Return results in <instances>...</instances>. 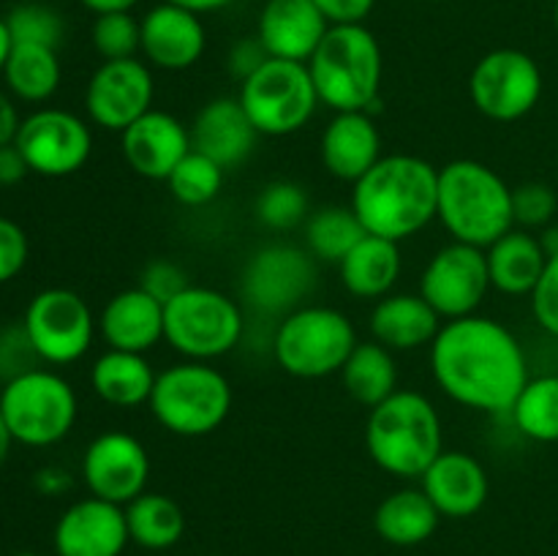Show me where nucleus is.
Wrapping results in <instances>:
<instances>
[{"mask_svg": "<svg viewBox=\"0 0 558 556\" xmlns=\"http://www.w3.org/2000/svg\"><path fill=\"white\" fill-rule=\"evenodd\" d=\"M153 98L156 80L150 63L140 58L104 60L87 82L85 109L98 129L123 134L134 120L150 112Z\"/></svg>", "mask_w": 558, "mask_h": 556, "instance_id": "dca6fc26", "label": "nucleus"}, {"mask_svg": "<svg viewBox=\"0 0 558 556\" xmlns=\"http://www.w3.org/2000/svg\"><path fill=\"white\" fill-rule=\"evenodd\" d=\"M316 287V259L308 249L270 243L256 251L243 270V300L265 316H287L305 305Z\"/></svg>", "mask_w": 558, "mask_h": 556, "instance_id": "ddd939ff", "label": "nucleus"}, {"mask_svg": "<svg viewBox=\"0 0 558 556\" xmlns=\"http://www.w3.org/2000/svg\"><path fill=\"white\" fill-rule=\"evenodd\" d=\"M150 456L129 431H104L82 456V480L90 496L125 507L147 491Z\"/></svg>", "mask_w": 558, "mask_h": 556, "instance_id": "f3484780", "label": "nucleus"}, {"mask_svg": "<svg viewBox=\"0 0 558 556\" xmlns=\"http://www.w3.org/2000/svg\"><path fill=\"white\" fill-rule=\"evenodd\" d=\"M120 150L140 178L167 180L194 145L183 120L163 109H150L120 134Z\"/></svg>", "mask_w": 558, "mask_h": 556, "instance_id": "6ab92c4d", "label": "nucleus"}, {"mask_svg": "<svg viewBox=\"0 0 558 556\" xmlns=\"http://www.w3.org/2000/svg\"><path fill=\"white\" fill-rule=\"evenodd\" d=\"M259 131L245 114L240 98L221 96L207 101L191 123V145L223 169L240 167L254 153Z\"/></svg>", "mask_w": 558, "mask_h": 556, "instance_id": "5701e85b", "label": "nucleus"}, {"mask_svg": "<svg viewBox=\"0 0 558 556\" xmlns=\"http://www.w3.org/2000/svg\"><path fill=\"white\" fill-rule=\"evenodd\" d=\"M341 379L354 401L374 409L398 390L396 358L379 341H360L343 363Z\"/></svg>", "mask_w": 558, "mask_h": 556, "instance_id": "2f4dec72", "label": "nucleus"}, {"mask_svg": "<svg viewBox=\"0 0 558 556\" xmlns=\"http://www.w3.org/2000/svg\"><path fill=\"white\" fill-rule=\"evenodd\" d=\"M93 14H109V11H131L140 0H80Z\"/></svg>", "mask_w": 558, "mask_h": 556, "instance_id": "8fccbe9b", "label": "nucleus"}, {"mask_svg": "<svg viewBox=\"0 0 558 556\" xmlns=\"http://www.w3.org/2000/svg\"><path fill=\"white\" fill-rule=\"evenodd\" d=\"M512 218L518 229H545L558 218V194L548 183L529 180L512 189Z\"/></svg>", "mask_w": 558, "mask_h": 556, "instance_id": "ea45409f", "label": "nucleus"}, {"mask_svg": "<svg viewBox=\"0 0 558 556\" xmlns=\"http://www.w3.org/2000/svg\"><path fill=\"white\" fill-rule=\"evenodd\" d=\"M267 60H270V55H267L265 44L259 41V36H248V38H240V41H234L232 47H229L227 69L234 80L245 82L254 71H259Z\"/></svg>", "mask_w": 558, "mask_h": 556, "instance_id": "c03bdc74", "label": "nucleus"}, {"mask_svg": "<svg viewBox=\"0 0 558 556\" xmlns=\"http://www.w3.org/2000/svg\"><path fill=\"white\" fill-rule=\"evenodd\" d=\"M554 22H556V31H558V0H554Z\"/></svg>", "mask_w": 558, "mask_h": 556, "instance_id": "6e6d98bb", "label": "nucleus"}, {"mask_svg": "<svg viewBox=\"0 0 558 556\" xmlns=\"http://www.w3.org/2000/svg\"><path fill=\"white\" fill-rule=\"evenodd\" d=\"M436 218L458 243L488 249L515 227L512 189L488 164L458 158L439 169Z\"/></svg>", "mask_w": 558, "mask_h": 556, "instance_id": "7ed1b4c3", "label": "nucleus"}, {"mask_svg": "<svg viewBox=\"0 0 558 556\" xmlns=\"http://www.w3.org/2000/svg\"><path fill=\"white\" fill-rule=\"evenodd\" d=\"M11 445H14V436H11L9 425H5V420H3V412H0V467H3V463L9 461Z\"/></svg>", "mask_w": 558, "mask_h": 556, "instance_id": "864d4df0", "label": "nucleus"}, {"mask_svg": "<svg viewBox=\"0 0 558 556\" xmlns=\"http://www.w3.org/2000/svg\"><path fill=\"white\" fill-rule=\"evenodd\" d=\"M529 298H532V314L537 325L558 338V254L548 256V265Z\"/></svg>", "mask_w": 558, "mask_h": 556, "instance_id": "79ce46f5", "label": "nucleus"}, {"mask_svg": "<svg viewBox=\"0 0 558 556\" xmlns=\"http://www.w3.org/2000/svg\"><path fill=\"white\" fill-rule=\"evenodd\" d=\"M539 243H543V251L548 256L558 254V223L543 229V234H539Z\"/></svg>", "mask_w": 558, "mask_h": 556, "instance_id": "5fc2aeb1", "label": "nucleus"}, {"mask_svg": "<svg viewBox=\"0 0 558 556\" xmlns=\"http://www.w3.org/2000/svg\"><path fill=\"white\" fill-rule=\"evenodd\" d=\"M232 398V385L216 365L183 360L156 376L147 407L169 434L207 436L229 418Z\"/></svg>", "mask_w": 558, "mask_h": 556, "instance_id": "423d86ee", "label": "nucleus"}, {"mask_svg": "<svg viewBox=\"0 0 558 556\" xmlns=\"http://www.w3.org/2000/svg\"><path fill=\"white\" fill-rule=\"evenodd\" d=\"M25 336L38 360L49 365H69L85 358L98 333L90 305L74 289L52 287L27 303Z\"/></svg>", "mask_w": 558, "mask_h": 556, "instance_id": "9b49d317", "label": "nucleus"}, {"mask_svg": "<svg viewBox=\"0 0 558 556\" xmlns=\"http://www.w3.org/2000/svg\"><path fill=\"white\" fill-rule=\"evenodd\" d=\"M31 256V243H27L25 229L11 218L0 216V283L20 276Z\"/></svg>", "mask_w": 558, "mask_h": 556, "instance_id": "37998d69", "label": "nucleus"}, {"mask_svg": "<svg viewBox=\"0 0 558 556\" xmlns=\"http://www.w3.org/2000/svg\"><path fill=\"white\" fill-rule=\"evenodd\" d=\"M485 259H488L490 287L499 289L501 294H512V298L532 294L548 265V254L543 251L537 234L518 227H512L494 245H488Z\"/></svg>", "mask_w": 558, "mask_h": 556, "instance_id": "bb28decb", "label": "nucleus"}, {"mask_svg": "<svg viewBox=\"0 0 558 556\" xmlns=\"http://www.w3.org/2000/svg\"><path fill=\"white\" fill-rule=\"evenodd\" d=\"M430 374L450 401L488 414H510L532 379L515 333L480 314L441 325L430 343Z\"/></svg>", "mask_w": 558, "mask_h": 556, "instance_id": "f257e3e1", "label": "nucleus"}, {"mask_svg": "<svg viewBox=\"0 0 558 556\" xmlns=\"http://www.w3.org/2000/svg\"><path fill=\"white\" fill-rule=\"evenodd\" d=\"M5 25L14 44H41L58 49L65 36L63 16L44 3L14 5L5 16Z\"/></svg>", "mask_w": 558, "mask_h": 556, "instance_id": "4c0bfd02", "label": "nucleus"}, {"mask_svg": "<svg viewBox=\"0 0 558 556\" xmlns=\"http://www.w3.org/2000/svg\"><path fill=\"white\" fill-rule=\"evenodd\" d=\"M223 172H227V169H223L221 164L207 158L205 153L191 150L189 156L172 169V174L167 178V185L180 205L202 207L210 205V202L221 194Z\"/></svg>", "mask_w": 558, "mask_h": 556, "instance_id": "c9c22d12", "label": "nucleus"}, {"mask_svg": "<svg viewBox=\"0 0 558 556\" xmlns=\"http://www.w3.org/2000/svg\"><path fill=\"white\" fill-rule=\"evenodd\" d=\"M0 412L14 442L49 447L71 434L80 401L63 376L47 368H31L11 376L0 392Z\"/></svg>", "mask_w": 558, "mask_h": 556, "instance_id": "1a4fd4ad", "label": "nucleus"}, {"mask_svg": "<svg viewBox=\"0 0 558 556\" xmlns=\"http://www.w3.org/2000/svg\"><path fill=\"white\" fill-rule=\"evenodd\" d=\"M420 488L434 501L439 516L469 518L485 507L490 483L485 467L472 452L441 450L420 478Z\"/></svg>", "mask_w": 558, "mask_h": 556, "instance_id": "412c9836", "label": "nucleus"}, {"mask_svg": "<svg viewBox=\"0 0 558 556\" xmlns=\"http://www.w3.org/2000/svg\"><path fill=\"white\" fill-rule=\"evenodd\" d=\"M401 249L379 234H365L341 259V283L360 300H381L401 278Z\"/></svg>", "mask_w": 558, "mask_h": 556, "instance_id": "cd10ccee", "label": "nucleus"}, {"mask_svg": "<svg viewBox=\"0 0 558 556\" xmlns=\"http://www.w3.org/2000/svg\"><path fill=\"white\" fill-rule=\"evenodd\" d=\"M11 47H14V41H11L9 25H5V16H0V74H3L5 69V60H9Z\"/></svg>", "mask_w": 558, "mask_h": 556, "instance_id": "603ef678", "label": "nucleus"}, {"mask_svg": "<svg viewBox=\"0 0 558 556\" xmlns=\"http://www.w3.org/2000/svg\"><path fill=\"white\" fill-rule=\"evenodd\" d=\"M93 47L104 60L136 58L142 49V25L131 11H109L93 22Z\"/></svg>", "mask_w": 558, "mask_h": 556, "instance_id": "58836bf2", "label": "nucleus"}, {"mask_svg": "<svg viewBox=\"0 0 558 556\" xmlns=\"http://www.w3.org/2000/svg\"><path fill=\"white\" fill-rule=\"evenodd\" d=\"M131 543L145 551H169L185 532V516L178 501L167 494L145 491L123 507Z\"/></svg>", "mask_w": 558, "mask_h": 556, "instance_id": "7c9ffc66", "label": "nucleus"}, {"mask_svg": "<svg viewBox=\"0 0 558 556\" xmlns=\"http://www.w3.org/2000/svg\"><path fill=\"white\" fill-rule=\"evenodd\" d=\"M140 287L145 292H150L153 298L161 300L163 305L169 303L172 298H178L183 289L191 287L189 281V273L172 259H153L142 267V276H140Z\"/></svg>", "mask_w": 558, "mask_h": 556, "instance_id": "a19ab883", "label": "nucleus"}, {"mask_svg": "<svg viewBox=\"0 0 558 556\" xmlns=\"http://www.w3.org/2000/svg\"><path fill=\"white\" fill-rule=\"evenodd\" d=\"M240 104L262 136H289L308 125L319 107V93L305 63L270 58L240 82Z\"/></svg>", "mask_w": 558, "mask_h": 556, "instance_id": "9d476101", "label": "nucleus"}, {"mask_svg": "<svg viewBox=\"0 0 558 556\" xmlns=\"http://www.w3.org/2000/svg\"><path fill=\"white\" fill-rule=\"evenodd\" d=\"M20 112H16L14 101L0 90V147L11 145L16 140V131H20Z\"/></svg>", "mask_w": 558, "mask_h": 556, "instance_id": "de8ad7c7", "label": "nucleus"}, {"mask_svg": "<svg viewBox=\"0 0 558 556\" xmlns=\"http://www.w3.org/2000/svg\"><path fill=\"white\" fill-rule=\"evenodd\" d=\"M129 543L125 510L98 496H85L65 507L52 532L58 556H123Z\"/></svg>", "mask_w": 558, "mask_h": 556, "instance_id": "a211bd4d", "label": "nucleus"}, {"mask_svg": "<svg viewBox=\"0 0 558 556\" xmlns=\"http://www.w3.org/2000/svg\"><path fill=\"white\" fill-rule=\"evenodd\" d=\"M365 447L381 472L420 480L445 450L439 412L423 392L396 390L368 412Z\"/></svg>", "mask_w": 558, "mask_h": 556, "instance_id": "20e7f679", "label": "nucleus"}, {"mask_svg": "<svg viewBox=\"0 0 558 556\" xmlns=\"http://www.w3.org/2000/svg\"><path fill=\"white\" fill-rule=\"evenodd\" d=\"M523 436L534 442H558V374L534 376L510 409Z\"/></svg>", "mask_w": 558, "mask_h": 556, "instance_id": "f704fd0d", "label": "nucleus"}, {"mask_svg": "<svg viewBox=\"0 0 558 556\" xmlns=\"http://www.w3.org/2000/svg\"><path fill=\"white\" fill-rule=\"evenodd\" d=\"M245 319L238 300L213 287L189 289L163 305V341L185 360L223 358L243 341Z\"/></svg>", "mask_w": 558, "mask_h": 556, "instance_id": "6e6552de", "label": "nucleus"}, {"mask_svg": "<svg viewBox=\"0 0 558 556\" xmlns=\"http://www.w3.org/2000/svg\"><path fill=\"white\" fill-rule=\"evenodd\" d=\"M305 65L319 101L332 112H368L379 101L385 60L365 25H330Z\"/></svg>", "mask_w": 558, "mask_h": 556, "instance_id": "39448f33", "label": "nucleus"}, {"mask_svg": "<svg viewBox=\"0 0 558 556\" xmlns=\"http://www.w3.org/2000/svg\"><path fill=\"white\" fill-rule=\"evenodd\" d=\"M357 343V330L343 311L305 303L281 316L272 336V354L287 374L298 379H322L341 374Z\"/></svg>", "mask_w": 558, "mask_h": 556, "instance_id": "0eeeda50", "label": "nucleus"}, {"mask_svg": "<svg viewBox=\"0 0 558 556\" xmlns=\"http://www.w3.org/2000/svg\"><path fill=\"white\" fill-rule=\"evenodd\" d=\"M327 31L330 22L316 9L314 0H267L256 36L270 58L308 63Z\"/></svg>", "mask_w": 558, "mask_h": 556, "instance_id": "4be33fe9", "label": "nucleus"}, {"mask_svg": "<svg viewBox=\"0 0 558 556\" xmlns=\"http://www.w3.org/2000/svg\"><path fill=\"white\" fill-rule=\"evenodd\" d=\"M319 156L327 172L347 183H357L381 158V134L368 112H336L325 125Z\"/></svg>", "mask_w": 558, "mask_h": 556, "instance_id": "393cba45", "label": "nucleus"}, {"mask_svg": "<svg viewBox=\"0 0 558 556\" xmlns=\"http://www.w3.org/2000/svg\"><path fill=\"white\" fill-rule=\"evenodd\" d=\"M142 49L153 69L185 71L199 63L207 47L202 16L172 3H158L140 20Z\"/></svg>", "mask_w": 558, "mask_h": 556, "instance_id": "aec40b11", "label": "nucleus"}, {"mask_svg": "<svg viewBox=\"0 0 558 556\" xmlns=\"http://www.w3.org/2000/svg\"><path fill=\"white\" fill-rule=\"evenodd\" d=\"M490 289L485 249L458 243L436 251L420 276V294L441 319H463L477 314Z\"/></svg>", "mask_w": 558, "mask_h": 556, "instance_id": "2eb2a0df", "label": "nucleus"}, {"mask_svg": "<svg viewBox=\"0 0 558 556\" xmlns=\"http://www.w3.org/2000/svg\"><path fill=\"white\" fill-rule=\"evenodd\" d=\"M439 510L423 488H401L379 501L374 527L385 543L409 548L425 543L439 527Z\"/></svg>", "mask_w": 558, "mask_h": 556, "instance_id": "c756f323", "label": "nucleus"}, {"mask_svg": "<svg viewBox=\"0 0 558 556\" xmlns=\"http://www.w3.org/2000/svg\"><path fill=\"white\" fill-rule=\"evenodd\" d=\"M27 172H31V167H27L25 156L14 142L0 147V185H16Z\"/></svg>", "mask_w": 558, "mask_h": 556, "instance_id": "49530a36", "label": "nucleus"}, {"mask_svg": "<svg viewBox=\"0 0 558 556\" xmlns=\"http://www.w3.org/2000/svg\"><path fill=\"white\" fill-rule=\"evenodd\" d=\"M98 333L109 349L145 354L163 341V303L136 283L112 294L98 316Z\"/></svg>", "mask_w": 558, "mask_h": 556, "instance_id": "b1692460", "label": "nucleus"}, {"mask_svg": "<svg viewBox=\"0 0 558 556\" xmlns=\"http://www.w3.org/2000/svg\"><path fill=\"white\" fill-rule=\"evenodd\" d=\"M469 96L485 118L512 123L537 107L543 96V71L537 60L521 49H494L472 69Z\"/></svg>", "mask_w": 558, "mask_h": 556, "instance_id": "f8f14e48", "label": "nucleus"}, {"mask_svg": "<svg viewBox=\"0 0 558 556\" xmlns=\"http://www.w3.org/2000/svg\"><path fill=\"white\" fill-rule=\"evenodd\" d=\"M430 3H436V0H430Z\"/></svg>", "mask_w": 558, "mask_h": 556, "instance_id": "13d9d810", "label": "nucleus"}, {"mask_svg": "<svg viewBox=\"0 0 558 556\" xmlns=\"http://www.w3.org/2000/svg\"><path fill=\"white\" fill-rule=\"evenodd\" d=\"M330 25H363L376 0H314Z\"/></svg>", "mask_w": 558, "mask_h": 556, "instance_id": "a18cd8bd", "label": "nucleus"}, {"mask_svg": "<svg viewBox=\"0 0 558 556\" xmlns=\"http://www.w3.org/2000/svg\"><path fill=\"white\" fill-rule=\"evenodd\" d=\"M308 194L294 180H272L256 196V218L272 232H289L311 216Z\"/></svg>", "mask_w": 558, "mask_h": 556, "instance_id": "e433bc0d", "label": "nucleus"}, {"mask_svg": "<svg viewBox=\"0 0 558 556\" xmlns=\"http://www.w3.org/2000/svg\"><path fill=\"white\" fill-rule=\"evenodd\" d=\"M441 330V316L423 294H385L371 311V336L390 352L430 347Z\"/></svg>", "mask_w": 558, "mask_h": 556, "instance_id": "a878e982", "label": "nucleus"}, {"mask_svg": "<svg viewBox=\"0 0 558 556\" xmlns=\"http://www.w3.org/2000/svg\"><path fill=\"white\" fill-rule=\"evenodd\" d=\"M58 49L41 44H14L5 60L3 80L16 98L31 104H41L52 98L60 87Z\"/></svg>", "mask_w": 558, "mask_h": 556, "instance_id": "473e14b6", "label": "nucleus"}, {"mask_svg": "<svg viewBox=\"0 0 558 556\" xmlns=\"http://www.w3.org/2000/svg\"><path fill=\"white\" fill-rule=\"evenodd\" d=\"M71 485L69 480V472H63V469H44V472H38V488L44 491V494H60V491H65Z\"/></svg>", "mask_w": 558, "mask_h": 556, "instance_id": "09e8293b", "label": "nucleus"}, {"mask_svg": "<svg viewBox=\"0 0 558 556\" xmlns=\"http://www.w3.org/2000/svg\"><path fill=\"white\" fill-rule=\"evenodd\" d=\"M305 249L316 262L341 265L343 256L365 238V227L357 213L343 205H327L311 213L303 223Z\"/></svg>", "mask_w": 558, "mask_h": 556, "instance_id": "72a5a7b5", "label": "nucleus"}, {"mask_svg": "<svg viewBox=\"0 0 558 556\" xmlns=\"http://www.w3.org/2000/svg\"><path fill=\"white\" fill-rule=\"evenodd\" d=\"M11 556H41V554H33V551H20V554H11Z\"/></svg>", "mask_w": 558, "mask_h": 556, "instance_id": "4d7b16f0", "label": "nucleus"}, {"mask_svg": "<svg viewBox=\"0 0 558 556\" xmlns=\"http://www.w3.org/2000/svg\"><path fill=\"white\" fill-rule=\"evenodd\" d=\"M156 371L145 354L107 349L90 368V387L104 403L114 409H136L150 401Z\"/></svg>", "mask_w": 558, "mask_h": 556, "instance_id": "c85d7f7f", "label": "nucleus"}, {"mask_svg": "<svg viewBox=\"0 0 558 556\" xmlns=\"http://www.w3.org/2000/svg\"><path fill=\"white\" fill-rule=\"evenodd\" d=\"M163 3L180 5V9H189L194 14H207V11H218L229 3V0H163Z\"/></svg>", "mask_w": 558, "mask_h": 556, "instance_id": "3c124183", "label": "nucleus"}, {"mask_svg": "<svg viewBox=\"0 0 558 556\" xmlns=\"http://www.w3.org/2000/svg\"><path fill=\"white\" fill-rule=\"evenodd\" d=\"M439 169L420 156H381L352 183V210L368 234L401 243L423 232L436 218Z\"/></svg>", "mask_w": 558, "mask_h": 556, "instance_id": "f03ea898", "label": "nucleus"}, {"mask_svg": "<svg viewBox=\"0 0 558 556\" xmlns=\"http://www.w3.org/2000/svg\"><path fill=\"white\" fill-rule=\"evenodd\" d=\"M14 145L25 156L31 172L41 178H69L90 158L93 134L80 114L44 107L22 120Z\"/></svg>", "mask_w": 558, "mask_h": 556, "instance_id": "4468645a", "label": "nucleus"}]
</instances>
